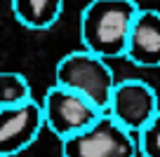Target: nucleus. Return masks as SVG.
Returning a JSON list of instances; mask_svg holds the SVG:
<instances>
[{
	"label": "nucleus",
	"mask_w": 160,
	"mask_h": 157,
	"mask_svg": "<svg viewBox=\"0 0 160 157\" xmlns=\"http://www.w3.org/2000/svg\"><path fill=\"white\" fill-rule=\"evenodd\" d=\"M139 138L104 113L92 127L61 141V157H137Z\"/></svg>",
	"instance_id": "3"
},
{
	"label": "nucleus",
	"mask_w": 160,
	"mask_h": 157,
	"mask_svg": "<svg viewBox=\"0 0 160 157\" xmlns=\"http://www.w3.org/2000/svg\"><path fill=\"white\" fill-rule=\"evenodd\" d=\"M125 56L141 68H160V10H139Z\"/></svg>",
	"instance_id": "7"
},
{
	"label": "nucleus",
	"mask_w": 160,
	"mask_h": 157,
	"mask_svg": "<svg viewBox=\"0 0 160 157\" xmlns=\"http://www.w3.org/2000/svg\"><path fill=\"white\" fill-rule=\"evenodd\" d=\"M10 7L21 26L33 31H45L59 21L64 0H10Z\"/></svg>",
	"instance_id": "8"
},
{
	"label": "nucleus",
	"mask_w": 160,
	"mask_h": 157,
	"mask_svg": "<svg viewBox=\"0 0 160 157\" xmlns=\"http://www.w3.org/2000/svg\"><path fill=\"white\" fill-rule=\"evenodd\" d=\"M139 155L141 157H160V110L139 134Z\"/></svg>",
	"instance_id": "10"
},
{
	"label": "nucleus",
	"mask_w": 160,
	"mask_h": 157,
	"mask_svg": "<svg viewBox=\"0 0 160 157\" xmlns=\"http://www.w3.org/2000/svg\"><path fill=\"white\" fill-rule=\"evenodd\" d=\"M45 127L42 103L35 98L19 106H2L0 108V157H14L28 150L38 141Z\"/></svg>",
	"instance_id": "6"
},
{
	"label": "nucleus",
	"mask_w": 160,
	"mask_h": 157,
	"mask_svg": "<svg viewBox=\"0 0 160 157\" xmlns=\"http://www.w3.org/2000/svg\"><path fill=\"white\" fill-rule=\"evenodd\" d=\"M33 98L28 80L17 70H0V108L2 106H19Z\"/></svg>",
	"instance_id": "9"
},
{
	"label": "nucleus",
	"mask_w": 160,
	"mask_h": 157,
	"mask_svg": "<svg viewBox=\"0 0 160 157\" xmlns=\"http://www.w3.org/2000/svg\"><path fill=\"white\" fill-rule=\"evenodd\" d=\"M139 10L134 0H90L80 14L82 47L104 59L125 56Z\"/></svg>",
	"instance_id": "1"
},
{
	"label": "nucleus",
	"mask_w": 160,
	"mask_h": 157,
	"mask_svg": "<svg viewBox=\"0 0 160 157\" xmlns=\"http://www.w3.org/2000/svg\"><path fill=\"white\" fill-rule=\"evenodd\" d=\"M106 110H101L97 103L85 98L82 94L73 92L68 87H54L47 89L42 98V115H45V127L61 141L85 131L87 127L97 122Z\"/></svg>",
	"instance_id": "4"
},
{
	"label": "nucleus",
	"mask_w": 160,
	"mask_h": 157,
	"mask_svg": "<svg viewBox=\"0 0 160 157\" xmlns=\"http://www.w3.org/2000/svg\"><path fill=\"white\" fill-rule=\"evenodd\" d=\"M158 110H160V103H158L155 89L144 80L132 78L115 84L111 106L106 113L125 129H130L132 134H139L158 115Z\"/></svg>",
	"instance_id": "5"
},
{
	"label": "nucleus",
	"mask_w": 160,
	"mask_h": 157,
	"mask_svg": "<svg viewBox=\"0 0 160 157\" xmlns=\"http://www.w3.org/2000/svg\"><path fill=\"white\" fill-rule=\"evenodd\" d=\"M54 84L73 89L85 98H90L92 103H97L101 110H108L111 96H113V89L118 82H115L113 70L104 56L82 49V52L66 54L57 64Z\"/></svg>",
	"instance_id": "2"
}]
</instances>
